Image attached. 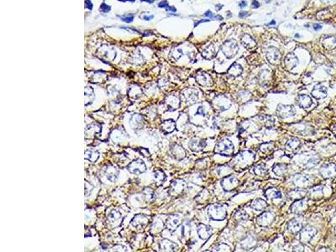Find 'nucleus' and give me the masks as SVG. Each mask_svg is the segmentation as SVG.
Masks as SVG:
<instances>
[{"mask_svg": "<svg viewBox=\"0 0 336 252\" xmlns=\"http://www.w3.org/2000/svg\"><path fill=\"white\" fill-rule=\"evenodd\" d=\"M208 214L210 219H212L214 220L221 221L226 218L227 211L224 205L218 204V203H214V204H211L210 206H209Z\"/></svg>", "mask_w": 336, "mask_h": 252, "instance_id": "1", "label": "nucleus"}, {"mask_svg": "<svg viewBox=\"0 0 336 252\" xmlns=\"http://www.w3.org/2000/svg\"><path fill=\"white\" fill-rule=\"evenodd\" d=\"M221 51L228 59H231V58L234 57L236 56V54L238 53L239 45L235 40L229 39V40L225 41L221 45Z\"/></svg>", "mask_w": 336, "mask_h": 252, "instance_id": "2", "label": "nucleus"}, {"mask_svg": "<svg viewBox=\"0 0 336 252\" xmlns=\"http://www.w3.org/2000/svg\"><path fill=\"white\" fill-rule=\"evenodd\" d=\"M234 150V146L228 139H224L220 140L218 143H217L215 146V152L222 156H232Z\"/></svg>", "mask_w": 336, "mask_h": 252, "instance_id": "3", "label": "nucleus"}, {"mask_svg": "<svg viewBox=\"0 0 336 252\" xmlns=\"http://www.w3.org/2000/svg\"><path fill=\"white\" fill-rule=\"evenodd\" d=\"M277 116L281 119H288L295 115L296 110L292 105H284L279 104L276 111Z\"/></svg>", "mask_w": 336, "mask_h": 252, "instance_id": "4", "label": "nucleus"}, {"mask_svg": "<svg viewBox=\"0 0 336 252\" xmlns=\"http://www.w3.org/2000/svg\"><path fill=\"white\" fill-rule=\"evenodd\" d=\"M299 240L302 244H307L311 241V239L315 236L317 234V229L311 226H307L302 229L299 232Z\"/></svg>", "mask_w": 336, "mask_h": 252, "instance_id": "5", "label": "nucleus"}, {"mask_svg": "<svg viewBox=\"0 0 336 252\" xmlns=\"http://www.w3.org/2000/svg\"><path fill=\"white\" fill-rule=\"evenodd\" d=\"M266 59L272 65H276L282 59V54L278 49L273 46H270L266 51Z\"/></svg>", "mask_w": 336, "mask_h": 252, "instance_id": "6", "label": "nucleus"}, {"mask_svg": "<svg viewBox=\"0 0 336 252\" xmlns=\"http://www.w3.org/2000/svg\"><path fill=\"white\" fill-rule=\"evenodd\" d=\"M319 174L323 178H333L336 177V165L327 163L323 165L319 169Z\"/></svg>", "mask_w": 336, "mask_h": 252, "instance_id": "7", "label": "nucleus"}, {"mask_svg": "<svg viewBox=\"0 0 336 252\" xmlns=\"http://www.w3.org/2000/svg\"><path fill=\"white\" fill-rule=\"evenodd\" d=\"M239 184H240L239 180L234 176H231V175L225 177L221 182V185H222L224 190L227 191V192L234 190L235 188H237V186Z\"/></svg>", "mask_w": 336, "mask_h": 252, "instance_id": "8", "label": "nucleus"}, {"mask_svg": "<svg viewBox=\"0 0 336 252\" xmlns=\"http://www.w3.org/2000/svg\"><path fill=\"white\" fill-rule=\"evenodd\" d=\"M274 215L271 212H264L256 218V223L262 227H267L274 221Z\"/></svg>", "mask_w": 336, "mask_h": 252, "instance_id": "9", "label": "nucleus"}, {"mask_svg": "<svg viewBox=\"0 0 336 252\" xmlns=\"http://www.w3.org/2000/svg\"><path fill=\"white\" fill-rule=\"evenodd\" d=\"M307 208V200L301 198L298 200H295L290 206V212L292 213H301L304 212Z\"/></svg>", "mask_w": 336, "mask_h": 252, "instance_id": "10", "label": "nucleus"}, {"mask_svg": "<svg viewBox=\"0 0 336 252\" xmlns=\"http://www.w3.org/2000/svg\"><path fill=\"white\" fill-rule=\"evenodd\" d=\"M196 81L199 85L203 87H211L214 84V81L210 75L206 72H199L196 76Z\"/></svg>", "mask_w": 336, "mask_h": 252, "instance_id": "11", "label": "nucleus"}, {"mask_svg": "<svg viewBox=\"0 0 336 252\" xmlns=\"http://www.w3.org/2000/svg\"><path fill=\"white\" fill-rule=\"evenodd\" d=\"M215 106L220 111H225L231 107V102L225 96H218L214 100Z\"/></svg>", "mask_w": 336, "mask_h": 252, "instance_id": "12", "label": "nucleus"}, {"mask_svg": "<svg viewBox=\"0 0 336 252\" xmlns=\"http://www.w3.org/2000/svg\"><path fill=\"white\" fill-rule=\"evenodd\" d=\"M197 232L202 239H208L213 235V229L209 225L200 223L197 227Z\"/></svg>", "mask_w": 336, "mask_h": 252, "instance_id": "13", "label": "nucleus"}, {"mask_svg": "<svg viewBox=\"0 0 336 252\" xmlns=\"http://www.w3.org/2000/svg\"><path fill=\"white\" fill-rule=\"evenodd\" d=\"M298 64V59L296 57L295 54L293 53H289L286 56V57L284 58V66H285V69L288 71H292V69H294Z\"/></svg>", "mask_w": 336, "mask_h": 252, "instance_id": "14", "label": "nucleus"}, {"mask_svg": "<svg viewBox=\"0 0 336 252\" xmlns=\"http://www.w3.org/2000/svg\"><path fill=\"white\" fill-rule=\"evenodd\" d=\"M182 96L186 103H194L198 99V91L193 88L185 89Z\"/></svg>", "mask_w": 336, "mask_h": 252, "instance_id": "15", "label": "nucleus"}, {"mask_svg": "<svg viewBox=\"0 0 336 252\" xmlns=\"http://www.w3.org/2000/svg\"><path fill=\"white\" fill-rule=\"evenodd\" d=\"M201 53H202V56L203 58L207 60H211L215 57L217 51H216V48H215L214 45L213 43H210L202 50Z\"/></svg>", "mask_w": 336, "mask_h": 252, "instance_id": "16", "label": "nucleus"}, {"mask_svg": "<svg viewBox=\"0 0 336 252\" xmlns=\"http://www.w3.org/2000/svg\"><path fill=\"white\" fill-rule=\"evenodd\" d=\"M311 95L316 99H323L327 96V88L324 86L317 85L312 90Z\"/></svg>", "mask_w": 336, "mask_h": 252, "instance_id": "17", "label": "nucleus"}, {"mask_svg": "<svg viewBox=\"0 0 336 252\" xmlns=\"http://www.w3.org/2000/svg\"><path fill=\"white\" fill-rule=\"evenodd\" d=\"M297 104L299 105V107H301L303 108H307L311 107V105L313 104V100H312L311 97L307 94L298 95L297 98Z\"/></svg>", "mask_w": 336, "mask_h": 252, "instance_id": "18", "label": "nucleus"}, {"mask_svg": "<svg viewBox=\"0 0 336 252\" xmlns=\"http://www.w3.org/2000/svg\"><path fill=\"white\" fill-rule=\"evenodd\" d=\"M310 179H311V178L309 176L303 175V174H297L293 178V182H294V184L297 187L303 188L304 186H306L309 182Z\"/></svg>", "mask_w": 336, "mask_h": 252, "instance_id": "19", "label": "nucleus"}, {"mask_svg": "<svg viewBox=\"0 0 336 252\" xmlns=\"http://www.w3.org/2000/svg\"><path fill=\"white\" fill-rule=\"evenodd\" d=\"M306 193H307V191L304 190L303 188H295V189L290 191L288 193V197L291 200H298V199L303 198L305 197Z\"/></svg>", "mask_w": 336, "mask_h": 252, "instance_id": "20", "label": "nucleus"}, {"mask_svg": "<svg viewBox=\"0 0 336 252\" xmlns=\"http://www.w3.org/2000/svg\"><path fill=\"white\" fill-rule=\"evenodd\" d=\"M288 229L292 234H297L301 231L303 229V224L300 221H298L296 219H292L288 222Z\"/></svg>", "mask_w": 336, "mask_h": 252, "instance_id": "21", "label": "nucleus"}, {"mask_svg": "<svg viewBox=\"0 0 336 252\" xmlns=\"http://www.w3.org/2000/svg\"><path fill=\"white\" fill-rule=\"evenodd\" d=\"M241 43L247 49H253L256 46V41L249 34H244L241 37Z\"/></svg>", "mask_w": 336, "mask_h": 252, "instance_id": "22", "label": "nucleus"}, {"mask_svg": "<svg viewBox=\"0 0 336 252\" xmlns=\"http://www.w3.org/2000/svg\"><path fill=\"white\" fill-rule=\"evenodd\" d=\"M128 169L133 173H141L145 171V166L141 161H135L128 166Z\"/></svg>", "mask_w": 336, "mask_h": 252, "instance_id": "23", "label": "nucleus"}, {"mask_svg": "<svg viewBox=\"0 0 336 252\" xmlns=\"http://www.w3.org/2000/svg\"><path fill=\"white\" fill-rule=\"evenodd\" d=\"M265 196L267 199L269 200H273V199H281L282 197V194L280 191L274 188H267L265 191Z\"/></svg>", "mask_w": 336, "mask_h": 252, "instance_id": "24", "label": "nucleus"}, {"mask_svg": "<svg viewBox=\"0 0 336 252\" xmlns=\"http://www.w3.org/2000/svg\"><path fill=\"white\" fill-rule=\"evenodd\" d=\"M242 72H243V68H242V66H241L239 63H237V62L233 63V64L231 65V66L229 68V70H228V73H229L230 76H234V77L240 76V75L242 74Z\"/></svg>", "mask_w": 336, "mask_h": 252, "instance_id": "25", "label": "nucleus"}, {"mask_svg": "<svg viewBox=\"0 0 336 252\" xmlns=\"http://www.w3.org/2000/svg\"><path fill=\"white\" fill-rule=\"evenodd\" d=\"M206 146H207L206 141L203 140H193L189 144V147L193 151L202 150L203 149L205 148Z\"/></svg>", "mask_w": 336, "mask_h": 252, "instance_id": "26", "label": "nucleus"}, {"mask_svg": "<svg viewBox=\"0 0 336 252\" xmlns=\"http://www.w3.org/2000/svg\"><path fill=\"white\" fill-rule=\"evenodd\" d=\"M301 146V141L297 138H291L286 143V149L291 151H296Z\"/></svg>", "mask_w": 336, "mask_h": 252, "instance_id": "27", "label": "nucleus"}, {"mask_svg": "<svg viewBox=\"0 0 336 252\" xmlns=\"http://www.w3.org/2000/svg\"><path fill=\"white\" fill-rule=\"evenodd\" d=\"M250 207L253 208V209L256 210V211H262L263 209H265V208L267 207V203H266L264 199L256 198V199H255V200L252 202Z\"/></svg>", "mask_w": 336, "mask_h": 252, "instance_id": "28", "label": "nucleus"}, {"mask_svg": "<svg viewBox=\"0 0 336 252\" xmlns=\"http://www.w3.org/2000/svg\"><path fill=\"white\" fill-rule=\"evenodd\" d=\"M287 170H288V166L283 163L276 164L272 167V172L276 175H278V176H282L287 172Z\"/></svg>", "mask_w": 336, "mask_h": 252, "instance_id": "29", "label": "nucleus"}, {"mask_svg": "<svg viewBox=\"0 0 336 252\" xmlns=\"http://www.w3.org/2000/svg\"><path fill=\"white\" fill-rule=\"evenodd\" d=\"M260 121L263 123L264 126H266V128H268V129H271V128H272V127L274 126V124H275V119H273L272 116L266 115V114H264V115H260Z\"/></svg>", "mask_w": 336, "mask_h": 252, "instance_id": "30", "label": "nucleus"}, {"mask_svg": "<svg viewBox=\"0 0 336 252\" xmlns=\"http://www.w3.org/2000/svg\"><path fill=\"white\" fill-rule=\"evenodd\" d=\"M270 78H271V72L269 71L265 70V71H261L260 72L259 82H260V83L261 85L266 86L267 83H269Z\"/></svg>", "mask_w": 336, "mask_h": 252, "instance_id": "31", "label": "nucleus"}, {"mask_svg": "<svg viewBox=\"0 0 336 252\" xmlns=\"http://www.w3.org/2000/svg\"><path fill=\"white\" fill-rule=\"evenodd\" d=\"M161 248H162L163 251H176V250L177 249V245L176 244L172 243L171 241L166 240V239L163 240V241L161 242Z\"/></svg>", "mask_w": 336, "mask_h": 252, "instance_id": "32", "label": "nucleus"}, {"mask_svg": "<svg viewBox=\"0 0 336 252\" xmlns=\"http://www.w3.org/2000/svg\"><path fill=\"white\" fill-rule=\"evenodd\" d=\"M234 218L236 220H238L240 222H244L249 219V215L246 213V212L244 210L240 209V210L236 211V213H234Z\"/></svg>", "mask_w": 336, "mask_h": 252, "instance_id": "33", "label": "nucleus"}, {"mask_svg": "<svg viewBox=\"0 0 336 252\" xmlns=\"http://www.w3.org/2000/svg\"><path fill=\"white\" fill-rule=\"evenodd\" d=\"M179 219L176 216H171L167 220V227L169 229L173 230L179 225Z\"/></svg>", "mask_w": 336, "mask_h": 252, "instance_id": "34", "label": "nucleus"}, {"mask_svg": "<svg viewBox=\"0 0 336 252\" xmlns=\"http://www.w3.org/2000/svg\"><path fill=\"white\" fill-rule=\"evenodd\" d=\"M162 127H163V130H166L168 133L171 132L175 129V123L173 122V120H167L162 124Z\"/></svg>", "mask_w": 336, "mask_h": 252, "instance_id": "35", "label": "nucleus"}, {"mask_svg": "<svg viewBox=\"0 0 336 252\" xmlns=\"http://www.w3.org/2000/svg\"><path fill=\"white\" fill-rule=\"evenodd\" d=\"M266 172H267V168L266 167V166H265L264 164L256 165V166L254 167V172H255L256 175H259V176L264 175V174L266 173Z\"/></svg>", "mask_w": 336, "mask_h": 252, "instance_id": "36", "label": "nucleus"}, {"mask_svg": "<svg viewBox=\"0 0 336 252\" xmlns=\"http://www.w3.org/2000/svg\"><path fill=\"white\" fill-rule=\"evenodd\" d=\"M231 249L228 245L224 243L218 244L213 248V251H230Z\"/></svg>", "mask_w": 336, "mask_h": 252, "instance_id": "37", "label": "nucleus"}, {"mask_svg": "<svg viewBox=\"0 0 336 252\" xmlns=\"http://www.w3.org/2000/svg\"><path fill=\"white\" fill-rule=\"evenodd\" d=\"M183 56V51L181 49H174L171 52V57L174 60H178Z\"/></svg>", "mask_w": 336, "mask_h": 252, "instance_id": "38", "label": "nucleus"}, {"mask_svg": "<svg viewBox=\"0 0 336 252\" xmlns=\"http://www.w3.org/2000/svg\"><path fill=\"white\" fill-rule=\"evenodd\" d=\"M272 150H273V143H266V144H264L260 146V150L265 153L270 152Z\"/></svg>", "mask_w": 336, "mask_h": 252, "instance_id": "39", "label": "nucleus"}, {"mask_svg": "<svg viewBox=\"0 0 336 252\" xmlns=\"http://www.w3.org/2000/svg\"><path fill=\"white\" fill-rule=\"evenodd\" d=\"M174 154H175V156H176V158L181 159V158L184 157V156H185V151H184V150L182 148V147L177 146V147L175 148V152H174Z\"/></svg>", "mask_w": 336, "mask_h": 252, "instance_id": "40", "label": "nucleus"}, {"mask_svg": "<svg viewBox=\"0 0 336 252\" xmlns=\"http://www.w3.org/2000/svg\"><path fill=\"white\" fill-rule=\"evenodd\" d=\"M319 162V159H318V158H312V159H310L307 162V163L306 164L305 166L307 168H312V167L315 166L316 165H318Z\"/></svg>", "mask_w": 336, "mask_h": 252, "instance_id": "41", "label": "nucleus"}, {"mask_svg": "<svg viewBox=\"0 0 336 252\" xmlns=\"http://www.w3.org/2000/svg\"><path fill=\"white\" fill-rule=\"evenodd\" d=\"M110 9H111L110 6H108L106 3H102L101 6H100V11H102V12H104V13H108V12H109Z\"/></svg>", "mask_w": 336, "mask_h": 252, "instance_id": "42", "label": "nucleus"}, {"mask_svg": "<svg viewBox=\"0 0 336 252\" xmlns=\"http://www.w3.org/2000/svg\"><path fill=\"white\" fill-rule=\"evenodd\" d=\"M120 17L121 20L126 22V23H130V22H132L133 19H134V15H129V16H126V17H121V16H120Z\"/></svg>", "mask_w": 336, "mask_h": 252, "instance_id": "43", "label": "nucleus"}, {"mask_svg": "<svg viewBox=\"0 0 336 252\" xmlns=\"http://www.w3.org/2000/svg\"><path fill=\"white\" fill-rule=\"evenodd\" d=\"M168 6H169V5H168V2L167 0L161 1V2H160L159 4H158V7H160V8H167Z\"/></svg>", "mask_w": 336, "mask_h": 252, "instance_id": "44", "label": "nucleus"}, {"mask_svg": "<svg viewBox=\"0 0 336 252\" xmlns=\"http://www.w3.org/2000/svg\"><path fill=\"white\" fill-rule=\"evenodd\" d=\"M251 5H252V7L254 9H257V8L260 7V3L257 0H253L252 3H251Z\"/></svg>", "mask_w": 336, "mask_h": 252, "instance_id": "45", "label": "nucleus"}, {"mask_svg": "<svg viewBox=\"0 0 336 252\" xmlns=\"http://www.w3.org/2000/svg\"><path fill=\"white\" fill-rule=\"evenodd\" d=\"M85 6H86V8H88V9H92V3H91V1H90V0H86V1H85Z\"/></svg>", "mask_w": 336, "mask_h": 252, "instance_id": "46", "label": "nucleus"}, {"mask_svg": "<svg viewBox=\"0 0 336 252\" xmlns=\"http://www.w3.org/2000/svg\"><path fill=\"white\" fill-rule=\"evenodd\" d=\"M197 114H200V115H202V116H205V112H204L203 108L199 107L198 111H197Z\"/></svg>", "mask_w": 336, "mask_h": 252, "instance_id": "47", "label": "nucleus"}, {"mask_svg": "<svg viewBox=\"0 0 336 252\" xmlns=\"http://www.w3.org/2000/svg\"><path fill=\"white\" fill-rule=\"evenodd\" d=\"M250 15V14L247 12V11H241L240 13V18H241V19H243V18H246V17H248Z\"/></svg>", "mask_w": 336, "mask_h": 252, "instance_id": "48", "label": "nucleus"}, {"mask_svg": "<svg viewBox=\"0 0 336 252\" xmlns=\"http://www.w3.org/2000/svg\"><path fill=\"white\" fill-rule=\"evenodd\" d=\"M204 15L206 16V17H209L210 18V19H214V15H213V12L212 11H210V10H208L205 14H204Z\"/></svg>", "mask_w": 336, "mask_h": 252, "instance_id": "49", "label": "nucleus"}, {"mask_svg": "<svg viewBox=\"0 0 336 252\" xmlns=\"http://www.w3.org/2000/svg\"><path fill=\"white\" fill-rule=\"evenodd\" d=\"M313 29L315 30H320L322 29V25H319V24H313Z\"/></svg>", "mask_w": 336, "mask_h": 252, "instance_id": "50", "label": "nucleus"}, {"mask_svg": "<svg viewBox=\"0 0 336 252\" xmlns=\"http://www.w3.org/2000/svg\"><path fill=\"white\" fill-rule=\"evenodd\" d=\"M167 11H171V12H176V11H177L176 8H175V7H172V6H168L167 8Z\"/></svg>", "mask_w": 336, "mask_h": 252, "instance_id": "51", "label": "nucleus"}, {"mask_svg": "<svg viewBox=\"0 0 336 252\" xmlns=\"http://www.w3.org/2000/svg\"><path fill=\"white\" fill-rule=\"evenodd\" d=\"M239 5H240V8H244V7H246V6H247V3H246V2H245V1H244V0H243V1H241V2L240 3V4H239Z\"/></svg>", "mask_w": 336, "mask_h": 252, "instance_id": "52", "label": "nucleus"}, {"mask_svg": "<svg viewBox=\"0 0 336 252\" xmlns=\"http://www.w3.org/2000/svg\"><path fill=\"white\" fill-rule=\"evenodd\" d=\"M210 20H211V19H202V20H200V21H199V22L195 23L194 26H197L198 25L201 24V23H203V22H208V21H210Z\"/></svg>", "mask_w": 336, "mask_h": 252, "instance_id": "53", "label": "nucleus"}, {"mask_svg": "<svg viewBox=\"0 0 336 252\" xmlns=\"http://www.w3.org/2000/svg\"><path fill=\"white\" fill-rule=\"evenodd\" d=\"M153 17H154L153 15H151V16H144L143 19H145V20H151V19H153Z\"/></svg>", "mask_w": 336, "mask_h": 252, "instance_id": "54", "label": "nucleus"}, {"mask_svg": "<svg viewBox=\"0 0 336 252\" xmlns=\"http://www.w3.org/2000/svg\"><path fill=\"white\" fill-rule=\"evenodd\" d=\"M222 7H223V5H222V4H218V5H216V9L219 10V9H222Z\"/></svg>", "mask_w": 336, "mask_h": 252, "instance_id": "55", "label": "nucleus"}, {"mask_svg": "<svg viewBox=\"0 0 336 252\" xmlns=\"http://www.w3.org/2000/svg\"><path fill=\"white\" fill-rule=\"evenodd\" d=\"M332 130H333V133L335 134V135L336 136V124L333 126V129H332Z\"/></svg>", "mask_w": 336, "mask_h": 252, "instance_id": "56", "label": "nucleus"}, {"mask_svg": "<svg viewBox=\"0 0 336 252\" xmlns=\"http://www.w3.org/2000/svg\"><path fill=\"white\" fill-rule=\"evenodd\" d=\"M276 25L275 20H272V22H270V23H268V24H267V25Z\"/></svg>", "mask_w": 336, "mask_h": 252, "instance_id": "57", "label": "nucleus"}, {"mask_svg": "<svg viewBox=\"0 0 336 252\" xmlns=\"http://www.w3.org/2000/svg\"><path fill=\"white\" fill-rule=\"evenodd\" d=\"M141 1H145V2H148V3H152V0H141Z\"/></svg>", "mask_w": 336, "mask_h": 252, "instance_id": "58", "label": "nucleus"}, {"mask_svg": "<svg viewBox=\"0 0 336 252\" xmlns=\"http://www.w3.org/2000/svg\"><path fill=\"white\" fill-rule=\"evenodd\" d=\"M295 37H298V38H299V37H300V35H297H297H295Z\"/></svg>", "mask_w": 336, "mask_h": 252, "instance_id": "59", "label": "nucleus"}, {"mask_svg": "<svg viewBox=\"0 0 336 252\" xmlns=\"http://www.w3.org/2000/svg\"><path fill=\"white\" fill-rule=\"evenodd\" d=\"M128 1H130V2H135V0H128Z\"/></svg>", "mask_w": 336, "mask_h": 252, "instance_id": "60", "label": "nucleus"}]
</instances>
